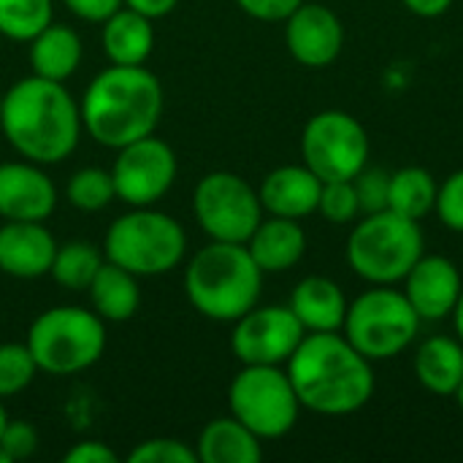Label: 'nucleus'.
<instances>
[{"instance_id":"f257e3e1","label":"nucleus","mask_w":463,"mask_h":463,"mask_svg":"<svg viewBox=\"0 0 463 463\" xmlns=\"http://www.w3.org/2000/svg\"><path fill=\"white\" fill-rule=\"evenodd\" d=\"M285 372L301 407L317 415H353L374 396L372 361L339 331L307 334Z\"/></svg>"},{"instance_id":"f03ea898","label":"nucleus","mask_w":463,"mask_h":463,"mask_svg":"<svg viewBox=\"0 0 463 463\" xmlns=\"http://www.w3.org/2000/svg\"><path fill=\"white\" fill-rule=\"evenodd\" d=\"M0 130L24 160L54 165L76 149L81 111L62 81L33 73L3 95Z\"/></svg>"},{"instance_id":"7ed1b4c3","label":"nucleus","mask_w":463,"mask_h":463,"mask_svg":"<svg viewBox=\"0 0 463 463\" xmlns=\"http://www.w3.org/2000/svg\"><path fill=\"white\" fill-rule=\"evenodd\" d=\"M79 111L92 141L122 149L155 133L163 114V87L144 65H111L90 81Z\"/></svg>"},{"instance_id":"20e7f679","label":"nucleus","mask_w":463,"mask_h":463,"mask_svg":"<svg viewBox=\"0 0 463 463\" xmlns=\"http://www.w3.org/2000/svg\"><path fill=\"white\" fill-rule=\"evenodd\" d=\"M263 271L252 260L247 244L212 241L195 252L184 271L187 301L209 320L236 323L258 307Z\"/></svg>"},{"instance_id":"39448f33","label":"nucleus","mask_w":463,"mask_h":463,"mask_svg":"<svg viewBox=\"0 0 463 463\" xmlns=\"http://www.w3.org/2000/svg\"><path fill=\"white\" fill-rule=\"evenodd\" d=\"M426 252L420 222L393 209L366 214L347 239V263L369 285H396Z\"/></svg>"},{"instance_id":"423d86ee","label":"nucleus","mask_w":463,"mask_h":463,"mask_svg":"<svg viewBox=\"0 0 463 463\" xmlns=\"http://www.w3.org/2000/svg\"><path fill=\"white\" fill-rule=\"evenodd\" d=\"M184 228L165 212L133 206L109 225L103 255L136 277H160L176 269L184 258Z\"/></svg>"},{"instance_id":"0eeeda50","label":"nucleus","mask_w":463,"mask_h":463,"mask_svg":"<svg viewBox=\"0 0 463 463\" xmlns=\"http://www.w3.org/2000/svg\"><path fill=\"white\" fill-rule=\"evenodd\" d=\"M24 345L33 353L38 372L65 377L100 361L106 350V326L95 309L54 307L33 320Z\"/></svg>"},{"instance_id":"6e6552de","label":"nucleus","mask_w":463,"mask_h":463,"mask_svg":"<svg viewBox=\"0 0 463 463\" xmlns=\"http://www.w3.org/2000/svg\"><path fill=\"white\" fill-rule=\"evenodd\" d=\"M420 317L402 290L393 285H374L347 304L345 336L350 345L374 361H391L402 355L420 331Z\"/></svg>"},{"instance_id":"1a4fd4ad","label":"nucleus","mask_w":463,"mask_h":463,"mask_svg":"<svg viewBox=\"0 0 463 463\" xmlns=\"http://www.w3.org/2000/svg\"><path fill=\"white\" fill-rule=\"evenodd\" d=\"M228 407L260 439H279L298 423L301 402L279 366H244L231 388Z\"/></svg>"},{"instance_id":"9d476101","label":"nucleus","mask_w":463,"mask_h":463,"mask_svg":"<svg viewBox=\"0 0 463 463\" xmlns=\"http://www.w3.org/2000/svg\"><path fill=\"white\" fill-rule=\"evenodd\" d=\"M193 212L212 241L231 244H247L263 220L258 190L231 171H212L195 184Z\"/></svg>"},{"instance_id":"9b49d317","label":"nucleus","mask_w":463,"mask_h":463,"mask_svg":"<svg viewBox=\"0 0 463 463\" xmlns=\"http://www.w3.org/2000/svg\"><path fill=\"white\" fill-rule=\"evenodd\" d=\"M304 165L323 182L355 179L369 160V136L364 125L339 109L315 114L301 133Z\"/></svg>"},{"instance_id":"f8f14e48","label":"nucleus","mask_w":463,"mask_h":463,"mask_svg":"<svg viewBox=\"0 0 463 463\" xmlns=\"http://www.w3.org/2000/svg\"><path fill=\"white\" fill-rule=\"evenodd\" d=\"M117 152L111 179L119 201L130 206H152L174 187L176 155L163 138L144 136Z\"/></svg>"},{"instance_id":"ddd939ff","label":"nucleus","mask_w":463,"mask_h":463,"mask_svg":"<svg viewBox=\"0 0 463 463\" xmlns=\"http://www.w3.org/2000/svg\"><path fill=\"white\" fill-rule=\"evenodd\" d=\"M307 336L290 307H252L236 320L231 350L244 366H279Z\"/></svg>"},{"instance_id":"4468645a","label":"nucleus","mask_w":463,"mask_h":463,"mask_svg":"<svg viewBox=\"0 0 463 463\" xmlns=\"http://www.w3.org/2000/svg\"><path fill=\"white\" fill-rule=\"evenodd\" d=\"M285 43L296 62L307 68H326L345 46L342 19L320 3H301L285 19Z\"/></svg>"},{"instance_id":"2eb2a0df","label":"nucleus","mask_w":463,"mask_h":463,"mask_svg":"<svg viewBox=\"0 0 463 463\" xmlns=\"http://www.w3.org/2000/svg\"><path fill=\"white\" fill-rule=\"evenodd\" d=\"M404 296L420 320H445L453 315L461 296L463 277L458 266L445 255H420V260L407 271Z\"/></svg>"},{"instance_id":"dca6fc26","label":"nucleus","mask_w":463,"mask_h":463,"mask_svg":"<svg viewBox=\"0 0 463 463\" xmlns=\"http://www.w3.org/2000/svg\"><path fill=\"white\" fill-rule=\"evenodd\" d=\"M57 206L54 182L38 163H0V217L43 222Z\"/></svg>"},{"instance_id":"f3484780","label":"nucleus","mask_w":463,"mask_h":463,"mask_svg":"<svg viewBox=\"0 0 463 463\" xmlns=\"http://www.w3.org/2000/svg\"><path fill=\"white\" fill-rule=\"evenodd\" d=\"M57 252L54 236L43 222L5 220L0 225V271L14 279H38L49 274Z\"/></svg>"},{"instance_id":"a211bd4d","label":"nucleus","mask_w":463,"mask_h":463,"mask_svg":"<svg viewBox=\"0 0 463 463\" xmlns=\"http://www.w3.org/2000/svg\"><path fill=\"white\" fill-rule=\"evenodd\" d=\"M320 190H323V179L312 168L279 165L263 179L258 195H260L263 212L274 217L301 220L317 212Z\"/></svg>"},{"instance_id":"6ab92c4d","label":"nucleus","mask_w":463,"mask_h":463,"mask_svg":"<svg viewBox=\"0 0 463 463\" xmlns=\"http://www.w3.org/2000/svg\"><path fill=\"white\" fill-rule=\"evenodd\" d=\"M247 250L263 274H282L293 269L307 252V233L298 220L290 217H269L247 239Z\"/></svg>"},{"instance_id":"aec40b11","label":"nucleus","mask_w":463,"mask_h":463,"mask_svg":"<svg viewBox=\"0 0 463 463\" xmlns=\"http://www.w3.org/2000/svg\"><path fill=\"white\" fill-rule=\"evenodd\" d=\"M293 315L304 326L307 334L320 331H342L347 317L345 290L328 277H307L296 285L290 304Z\"/></svg>"},{"instance_id":"412c9836","label":"nucleus","mask_w":463,"mask_h":463,"mask_svg":"<svg viewBox=\"0 0 463 463\" xmlns=\"http://www.w3.org/2000/svg\"><path fill=\"white\" fill-rule=\"evenodd\" d=\"M100 41L111 65H144L155 49L152 19L125 5L103 22Z\"/></svg>"},{"instance_id":"4be33fe9","label":"nucleus","mask_w":463,"mask_h":463,"mask_svg":"<svg viewBox=\"0 0 463 463\" xmlns=\"http://www.w3.org/2000/svg\"><path fill=\"white\" fill-rule=\"evenodd\" d=\"M415 377L434 396H456L463 383L461 339L429 336L415 353Z\"/></svg>"},{"instance_id":"5701e85b","label":"nucleus","mask_w":463,"mask_h":463,"mask_svg":"<svg viewBox=\"0 0 463 463\" xmlns=\"http://www.w3.org/2000/svg\"><path fill=\"white\" fill-rule=\"evenodd\" d=\"M81 62V38L68 24L49 22L35 38H30V68L49 81H65Z\"/></svg>"},{"instance_id":"b1692460","label":"nucleus","mask_w":463,"mask_h":463,"mask_svg":"<svg viewBox=\"0 0 463 463\" xmlns=\"http://www.w3.org/2000/svg\"><path fill=\"white\" fill-rule=\"evenodd\" d=\"M260 442V437L231 415L203 426L195 453L203 463H258L263 458Z\"/></svg>"},{"instance_id":"393cba45","label":"nucleus","mask_w":463,"mask_h":463,"mask_svg":"<svg viewBox=\"0 0 463 463\" xmlns=\"http://www.w3.org/2000/svg\"><path fill=\"white\" fill-rule=\"evenodd\" d=\"M87 290H90L92 309L95 315L103 317V323L106 320L125 323L138 312V304H141L138 277L111 260H103V266L98 269Z\"/></svg>"},{"instance_id":"a878e982","label":"nucleus","mask_w":463,"mask_h":463,"mask_svg":"<svg viewBox=\"0 0 463 463\" xmlns=\"http://www.w3.org/2000/svg\"><path fill=\"white\" fill-rule=\"evenodd\" d=\"M437 193H439V182L431 176V171H426L420 165H407V168H399L391 174L388 209L420 222L423 217H429L434 212Z\"/></svg>"},{"instance_id":"bb28decb","label":"nucleus","mask_w":463,"mask_h":463,"mask_svg":"<svg viewBox=\"0 0 463 463\" xmlns=\"http://www.w3.org/2000/svg\"><path fill=\"white\" fill-rule=\"evenodd\" d=\"M100 266H103V255L95 244L68 241V244L57 247L49 274L65 290H87Z\"/></svg>"},{"instance_id":"cd10ccee","label":"nucleus","mask_w":463,"mask_h":463,"mask_svg":"<svg viewBox=\"0 0 463 463\" xmlns=\"http://www.w3.org/2000/svg\"><path fill=\"white\" fill-rule=\"evenodd\" d=\"M52 22V0H0V38L30 41Z\"/></svg>"},{"instance_id":"c85d7f7f","label":"nucleus","mask_w":463,"mask_h":463,"mask_svg":"<svg viewBox=\"0 0 463 463\" xmlns=\"http://www.w3.org/2000/svg\"><path fill=\"white\" fill-rule=\"evenodd\" d=\"M117 198L111 171L103 168H81L68 179V201L79 212H100Z\"/></svg>"},{"instance_id":"c756f323","label":"nucleus","mask_w":463,"mask_h":463,"mask_svg":"<svg viewBox=\"0 0 463 463\" xmlns=\"http://www.w3.org/2000/svg\"><path fill=\"white\" fill-rule=\"evenodd\" d=\"M38 372L27 345H0V399L22 393Z\"/></svg>"},{"instance_id":"7c9ffc66","label":"nucleus","mask_w":463,"mask_h":463,"mask_svg":"<svg viewBox=\"0 0 463 463\" xmlns=\"http://www.w3.org/2000/svg\"><path fill=\"white\" fill-rule=\"evenodd\" d=\"M317 212H320L328 222H334V225L353 222V220L361 214V203H358V193H355L353 179L323 182Z\"/></svg>"},{"instance_id":"2f4dec72","label":"nucleus","mask_w":463,"mask_h":463,"mask_svg":"<svg viewBox=\"0 0 463 463\" xmlns=\"http://www.w3.org/2000/svg\"><path fill=\"white\" fill-rule=\"evenodd\" d=\"M130 463H195L198 453L179 439H146L128 456Z\"/></svg>"},{"instance_id":"473e14b6","label":"nucleus","mask_w":463,"mask_h":463,"mask_svg":"<svg viewBox=\"0 0 463 463\" xmlns=\"http://www.w3.org/2000/svg\"><path fill=\"white\" fill-rule=\"evenodd\" d=\"M355 193H358V203L364 214L372 212H383L388 209V195H391V174L380 171V168H364L355 179Z\"/></svg>"},{"instance_id":"72a5a7b5","label":"nucleus","mask_w":463,"mask_h":463,"mask_svg":"<svg viewBox=\"0 0 463 463\" xmlns=\"http://www.w3.org/2000/svg\"><path fill=\"white\" fill-rule=\"evenodd\" d=\"M434 212L439 214V220L456 231L463 233V168L450 174L442 184H439V193H437V206Z\"/></svg>"},{"instance_id":"f704fd0d","label":"nucleus","mask_w":463,"mask_h":463,"mask_svg":"<svg viewBox=\"0 0 463 463\" xmlns=\"http://www.w3.org/2000/svg\"><path fill=\"white\" fill-rule=\"evenodd\" d=\"M0 448L8 456V461H24L35 453L38 448V434L30 423L16 420V423H5L3 434H0Z\"/></svg>"},{"instance_id":"c9c22d12","label":"nucleus","mask_w":463,"mask_h":463,"mask_svg":"<svg viewBox=\"0 0 463 463\" xmlns=\"http://www.w3.org/2000/svg\"><path fill=\"white\" fill-rule=\"evenodd\" d=\"M244 14L260 22H285L304 0H236Z\"/></svg>"},{"instance_id":"e433bc0d","label":"nucleus","mask_w":463,"mask_h":463,"mask_svg":"<svg viewBox=\"0 0 463 463\" xmlns=\"http://www.w3.org/2000/svg\"><path fill=\"white\" fill-rule=\"evenodd\" d=\"M71 14H76L84 22H106L114 11L122 8V0H62Z\"/></svg>"},{"instance_id":"4c0bfd02","label":"nucleus","mask_w":463,"mask_h":463,"mask_svg":"<svg viewBox=\"0 0 463 463\" xmlns=\"http://www.w3.org/2000/svg\"><path fill=\"white\" fill-rule=\"evenodd\" d=\"M68 463H117V453L103 442H79L65 453Z\"/></svg>"},{"instance_id":"58836bf2","label":"nucleus","mask_w":463,"mask_h":463,"mask_svg":"<svg viewBox=\"0 0 463 463\" xmlns=\"http://www.w3.org/2000/svg\"><path fill=\"white\" fill-rule=\"evenodd\" d=\"M176 3H179V0H122V5H128V8H133V11L149 16L152 22L168 16V14L176 8Z\"/></svg>"},{"instance_id":"ea45409f","label":"nucleus","mask_w":463,"mask_h":463,"mask_svg":"<svg viewBox=\"0 0 463 463\" xmlns=\"http://www.w3.org/2000/svg\"><path fill=\"white\" fill-rule=\"evenodd\" d=\"M415 16H423V19H437L442 14L450 11L453 0H402Z\"/></svg>"},{"instance_id":"a19ab883","label":"nucleus","mask_w":463,"mask_h":463,"mask_svg":"<svg viewBox=\"0 0 463 463\" xmlns=\"http://www.w3.org/2000/svg\"><path fill=\"white\" fill-rule=\"evenodd\" d=\"M453 328H456V336L463 342V288H461V296H458V304H456V309H453Z\"/></svg>"},{"instance_id":"79ce46f5","label":"nucleus","mask_w":463,"mask_h":463,"mask_svg":"<svg viewBox=\"0 0 463 463\" xmlns=\"http://www.w3.org/2000/svg\"><path fill=\"white\" fill-rule=\"evenodd\" d=\"M5 423H8V415H5V410H3V404H0V434H3V429H5Z\"/></svg>"},{"instance_id":"37998d69","label":"nucleus","mask_w":463,"mask_h":463,"mask_svg":"<svg viewBox=\"0 0 463 463\" xmlns=\"http://www.w3.org/2000/svg\"><path fill=\"white\" fill-rule=\"evenodd\" d=\"M456 402H458V407H461V412H463V383H461V388L456 391Z\"/></svg>"},{"instance_id":"c03bdc74","label":"nucleus","mask_w":463,"mask_h":463,"mask_svg":"<svg viewBox=\"0 0 463 463\" xmlns=\"http://www.w3.org/2000/svg\"><path fill=\"white\" fill-rule=\"evenodd\" d=\"M0 463H11V461H8V456L3 453V448H0Z\"/></svg>"},{"instance_id":"a18cd8bd","label":"nucleus","mask_w":463,"mask_h":463,"mask_svg":"<svg viewBox=\"0 0 463 463\" xmlns=\"http://www.w3.org/2000/svg\"><path fill=\"white\" fill-rule=\"evenodd\" d=\"M0 111H3V95H0Z\"/></svg>"}]
</instances>
